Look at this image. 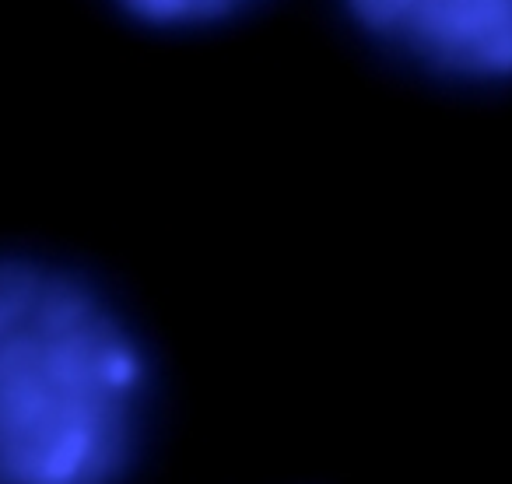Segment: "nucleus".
<instances>
[{
    "label": "nucleus",
    "mask_w": 512,
    "mask_h": 484,
    "mask_svg": "<svg viewBox=\"0 0 512 484\" xmlns=\"http://www.w3.org/2000/svg\"><path fill=\"white\" fill-rule=\"evenodd\" d=\"M130 18L158 29H200L239 15L253 0H116Z\"/></svg>",
    "instance_id": "nucleus-3"
},
{
    "label": "nucleus",
    "mask_w": 512,
    "mask_h": 484,
    "mask_svg": "<svg viewBox=\"0 0 512 484\" xmlns=\"http://www.w3.org/2000/svg\"><path fill=\"white\" fill-rule=\"evenodd\" d=\"M390 57L463 85L512 81V0H344Z\"/></svg>",
    "instance_id": "nucleus-2"
},
{
    "label": "nucleus",
    "mask_w": 512,
    "mask_h": 484,
    "mask_svg": "<svg viewBox=\"0 0 512 484\" xmlns=\"http://www.w3.org/2000/svg\"><path fill=\"white\" fill-rule=\"evenodd\" d=\"M148 421L134 327L81 274L0 257V484H123Z\"/></svg>",
    "instance_id": "nucleus-1"
}]
</instances>
